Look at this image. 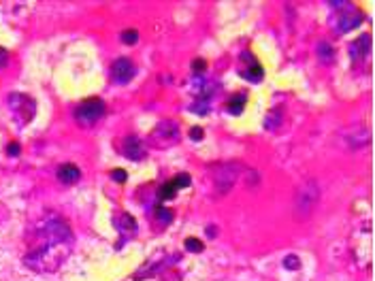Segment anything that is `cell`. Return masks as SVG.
<instances>
[{"instance_id":"cell-1","label":"cell","mask_w":375,"mask_h":281,"mask_svg":"<svg viewBox=\"0 0 375 281\" xmlns=\"http://www.w3.org/2000/svg\"><path fill=\"white\" fill-rule=\"evenodd\" d=\"M34 243L23 256V264L36 273H53L68 258L73 247V230L58 213H47L38 222Z\"/></svg>"},{"instance_id":"cell-2","label":"cell","mask_w":375,"mask_h":281,"mask_svg":"<svg viewBox=\"0 0 375 281\" xmlns=\"http://www.w3.org/2000/svg\"><path fill=\"white\" fill-rule=\"evenodd\" d=\"M6 104H9L11 113L15 115V122L19 126L32 122V117L36 115V102L32 96H28V94L13 92V94H9V98H6Z\"/></svg>"},{"instance_id":"cell-3","label":"cell","mask_w":375,"mask_h":281,"mask_svg":"<svg viewBox=\"0 0 375 281\" xmlns=\"http://www.w3.org/2000/svg\"><path fill=\"white\" fill-rule=\"evenodd\" d=\"M107 113V107H105V102H102L100 98H87L83 100L81 104H77V109H75V122L79 126H94L98 122V119H102Z\"/></svg>"},{"instance_id":"cell-4","label":"cell","mask_w":375,"mask_h":281,"mask_svg":"<svg viewBox=\"0 0 375 281\" xmlns=\"http://www.w3.org/2000/svg\"><path fill=\"white\" fill-rule=\"evenodd\" d=\"M243 171V164L230 162V164H218L213 168V183H215V192L218 194H228L233 186L237 183L239 175Z\"/></svg>"},{"instance_id":"cell-5","label":"cell","mask_w":375,"mask_h":281,"mask_svg":"<svg viewBox=\"0 0 375 281\" xmlns=\"http://www.w3.org/2000/svg\"><path fill=\"white\" fill-rule=\"evenodd\" d=\"M318 200H320V188H318L316 181H307V183H303V188L299 190L297 200H294V207H297L299 215L305 218V215H309L311 211H314Z\"/></svg>"},{"instance_id":"cell-6","label":"cell","mask_w":375,"mask_h":281,"mask_svg":"<svg viewBox=\"0 0 375 281\" xmlns=\"http://www.w3.org/2000/svg\"><path fill=\"white\" fill-rule=\"evenodd\" d=\"M239 75L250 83H260L265 79V68H262L258 58H254L252 51H241V55H239Z\"/></svg>"},{"instance_id":"cell-7","label":"cell","mask_w":375,"mask_h":281,"mask_svg":"<svg viewBox=\"0 0 375 281\" xmlns=\"http://www.w3.org/2000/svg\"><path fill=\"white\" fill-rule=\"evenodd\" d=\"M149 141L154 143L156 147H160V149L173 145V143H177L179 141V124L177 122H171V119L160 122V124L154 128V132H151Z\"/></svg>"},{"instance_id":"cell-8","label":"cell","mask_w":375,"mask_h":281,"mask_svg":"<svg viewBox=\"0 0 375 281\" xmlns=\"http://www.w3.org/2000/svg\"><path fill=\"white\" fill-rule=\"evenodd\" d=\"M363 21H365V15L358 11L352 2H346V4L341 6V13H337V19H335V28H337L339 34H343V32H350V30L358 28Z\"/></svg>"},{"instance_id":"cell-9","label":"cell","mask_w":375,"mask_h":281,"mask_svg":"<svg viewBox=\"0 0 375 281\" xmlns=\"http://www.w3.org/2000/svg\"><path fill=\"white\" fill-rule=\"evenodd\" d=\"M122 154L128 158V160H132V162H139V160H143V158H145V154H147L145 143H143L139 136H134V134L126 136L124 143H122Z\"/></svg>"},{"instance_id":"cell-10","label":"cell","mask_w":375,"mask_h":281,"mask_svg":"<svg viewBox=\"0 0 375 281\" xmlns=\"http://www.w3.org/2000/svg\"><path fill=\"white\" fill-rule=\"evenodd\" d=\"M132 77H134V66H132V62H130L128 58H117V60L113 62V66H111V79H113L115 83L124 85V83H128Z\"/></svg>"},{"instance_id":"cell-11","label":"cell","mask_w":375,"mask_h":281,"mask_svg":"<svg viewBox=\"0 0 375 281\" xmlns=\"http://www.w3.org/2000/svg\"><path fill=\"white\" fill-rule=\"evenodd\" d=\"M371 51V34H361L356 38V41L350 45V53H352V60L354 62H361V60H365V55Z\"/></svg>"},{"instance_id":"cell-12","label":"cell","mask_w":375,"mask_h":281,"mask_svg":"<svg viewBox=\"0 0 375 281\" xmlns=\"http://www.w3.org/2000/svg\"><path fill=\"white\" fill-rule=\"evenodd\" d=\"M55 177H58L60 183H64V186H73L81 179V171H79V166L75 164H60L58 171H55Z\"/></svg>"},{"instance_id":"cell-13","label":"cell","mask_w":375,"mask_h":281,"mask_svg":"<svg viewBox=\"0 0 375 281\" xmlns=\"http://www.w3.org/2000/svg\"><path fill=\"white\" fill-rule=\"evenodd\" d=\"M245 102H247V94H235L230 96L228 102H226V109L230 115H241L243 109H245Z\"/></svg>"},{"instance_id":"cell-14","label":"cell","mask_w":375,"mask_h":281,"mask_svg":"<svg viewBox=\"0 0 375 281\" xmlns=\"http://www.w3.org/2000/svg\"><path fill=\"white\" fill-rule=\"evenodd\" d=\"M154 218H156V224L160 228H166L169 224L173 222V211L171 209H166V207H162V205H156V209H154Z\"/></svg>"},{"instance_id":"cell-15","label":"cell","mask_w":375,"mask_h":281,"mask_svg":"<svg viewBox=\"0 0 375 281\" xmlns=\"http://www.w3.org/2000/svg\"><path fill=\"white\" fill-rule=\"evenodd\" d=\"M190 111L196 115H207L211 111V104H209V98H205V96H198L194 98V102L190 104Z\"/></svg>"},{"instance_id":"cell-16","label":"cell","mask_w":375,"mask_h":281,"mask_svg":"<svg viewBox=\"0 0 375 281\" xmlns=\"http://www.w3.org/2000/svg\"><path fill=\"white\" fill-rule=\"evenodd\" d=\"M318 58H320V62H326V64H331L335 60V49H333V45L331 43H318Z\"/></svg>"},{"instance_id":"cell-17","label":"cell","mask_w":375,"mask_h":281,"mask_svg":"<svg viewBox=\"0 0 375 281\" xmlns=\"http://www.w3.org/2000/svg\"><path fill=\"white\" fill-rule=\"evenodd\" d=\"M115 226H117L119 230H122V232H124V230H128V232H130V230L137 228V220H134L130 213H122V215H119V218L115 220Z\"/></svg>"},{"instance_id":"cell-18","label":"cell","mask_w":375,"mask_h":281,"mask_svg":"<svg viewBox=\"0 0 375 281\" xmlns=\"http://www.w3.org/2000/svg\"><path fill=\"white\" fill-rule=\"evenodd\" d=\"M158 196H160V200H173L177 196V188L173 186V181H166L164 186L158 190Z\"/></svg>"},{"instance_id":"cell-19","label":"cell","mask_w":375,"mask_h":281,"mask_svg":"<svg viewBox=\"0 0 375 281\" xmlns=\"http://www.w3.org/2000/svg\"><path fill=\"white\" fill-rule=\"evenodd\" d=\"M171 181H173V186L177 188V190H183V188H190V183H192V177H190L188 173H179V175H175Z\"/></svg>"},{"instance_id":"cell-20","label":"cell","mask_w":375,"mask_h":281,"mask_svg":"<svg viewBox=\"0 0 375 281\" xmlns=\"http://www.w3.org/2000/svg\"><path fill=\"white\" fill-rule=\"evenodd\" d=\"M183 247H186L188 252H192V254H201L203 252V241L201 239H194V237H190V239H186L183 241Z\"/></svg>"},{"instance_id":"cell-21","label":"cell","mask_w":375,"mask_h":281,"mask_svg":"<svg viewBox=\"0 0 375 281\" xmlns=\"http://www.w3.org/2000/svg\"><path fill=\"white\" fill-rule=\"evenodd\" d=\"M279 122H282V111H271L269 113V117H267V122H265V128L267 130H273V128H277L279 126Z\"/></svg>"},{"instance_id":"cell-22","label":"cell","mask_w":375,"mask_h":281,"mask_svg":"<svg viewBox=\"0 0 375 281\" xmlns=\"http://www.w3.org/2000/svg\"><path fill=\"white\" fill-rule=\"evenodd\" d=\"M284 267L288 271H299L301 269V258H299V256H294V254H288L284 258Z\"/></svg>"},{"instance_id":"cell-23","label":"cell","mask_w":375,"mask_h":281,"mask_svg":"<svg viewBox=\"0 0 375 281\" xmlns=\"http://www.w3.org/2000/svg\"><path fill=\"white\" fill-rule=\"evenodd\" d=\"M137 41H139V30H124V32H122V43L134 45Z\"/></svg>"},{"instance_id":"cell-24","label":"cell","mask_w":375,"mask_h":281,"mask_svg":"<svg viewBox=\"0 0 375 281\" xmlns=\"http://www.w3.org/2000/svg\"><path fill=\"white\" fill-rule=\"evenodd\" d=\"M111 179H113L115 183H124L126 179H128V173L122 171V168H115V171H111Z\"/></svg>"},{"instance_id":"cell-25","label":"cell","mask_w":375,"mask_h":281,"mask_svg":"<svg viewBox=\"0 0 375 281\" xmlns=\"http://www.w3.org/2000/svg\"><path fill=\"white\" fill-rule=\"evenodd\" d=\"M19 154H21V147H19V143L11 141L9 145H6V156H11V158H17Z\"/></svg>"},{"instance_id":"cell-26","label":"cell","mask_w":375,"mask_h":281,"mask_svg":"<svg viewBox=\"0 0 375 281\" xmlns=\"http://www.w3.org/2000/svg\"><path fill=\"white\" fill-rule=\"evenodd\" d=\"M192 70H194V73H196V75H201V73H205V70H207V62H205L203 58H196V60L192 62Z\"/></svg>"},{"instance_id":"cell-27","label":"cell","mask_w":375,"mask_h":281,"mask_svg":"<svg viewBox=\"0 0 375 281\" xmlns=\"http://www.w3.org/2000/svg\"><path fill=\"white\" fill-rule=\"evenodd\" d=\"M190 139H192V141H203V128L194 126L192 130H190Z\"/></svg>"},{"instance_id":"cell-28","label":"cell","mask_w":375,"mask_h":281,"mask_svg":"<svg viewBox=\"0 0 375 281\" xmlns=\"http://www.w3.org/2000/svg\"><path fill=\"white\" fill-rule=\"evenodd\" d=\"M6 60H9V51H6L4 47H0V68L6 64Z\"/></svg>"},{"instance_id":"cell-29","label":"cell","mask_w":375,"mask_h":281,"mask_svg":"<svg viewBox=\"0 0 375 281\" xmlns=\"http://www.w3.org/2000/svg\"><path fill=\"white\" fill-rule=\"evenodd\" d=\"M205 235L209 237V239H215V237H218V228H215V226H207L205 228Z\"/></svg>"}]
</instances>
